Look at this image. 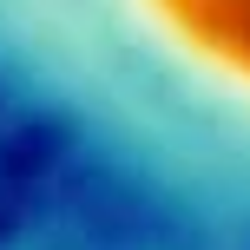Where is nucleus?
Returning <instances> with one entry per match:
<instances>
[{
    "label": "nucleus",
    "mask_w": 250,
    "mask_h": 250,
    "mask_svg": "<svg viewBox=\"0 0 250 250\" xmlns=\"http://www.w3.org/2000/svg\"><path fill=\"white\" fill-rule=\"evenodd\" d=\"M0 112L119 198L250 237V0H0Z\"/></svg>",
    "instance_id": "f257e3e1"
}]
</instances>
